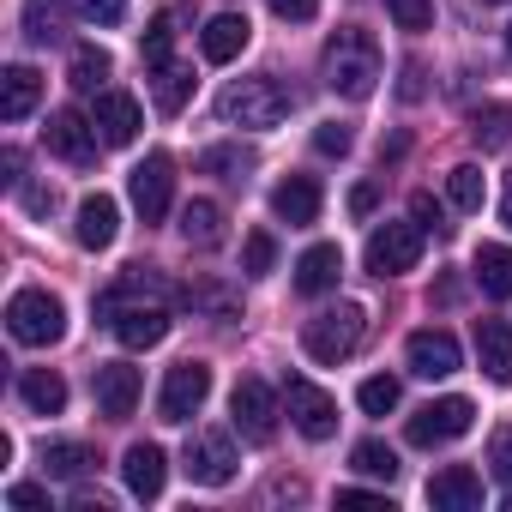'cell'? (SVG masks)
<instances>
[{
  "mask_svg": "<svg viewBox=\"0 0 512 512\" xmlns=\"http://www.w3.org/2000/svg\"><path fill=\"white\" fill-rule=\"evenodd\" d=\"M205 398H211V368L205 362H175L163 392H157V416L163 422H193L205 410Z\"/></svg>",
  "mask_w": 512,
  "mask_h": 512,
  "instance_id": "8fae6325",
  "label": "cell"
},
{
  "mask_svg": "<svg viewBox=\"0 0 512 512\" xmlns=\"http://www.w3.org/2000/svg\"><path fill=\"white\" fill-rule=\"evenodd\" d=\"M43 145H49L61 163L91 169V163H97V151H103V133H97V121H91V115H79V109H55V115H49V127H43Z\"/></svg>",
  "mask_w": 512,
  "mask_h": 512,
  "instance_id": "ba28073f",
  "label": "cell"
},
{
  "mask_svg": "<svg viewBox=\"0 0 512 512\" xmlns=\"http://www.w3.org/2000/svg\"><path fill=\"white\" fill-rule=\"evenodd\" d=\"M284 410H290V422H296L302 440H332L338 434V398L320 392L314 380H290L284 386Z\"/></svg>",
  "mask_w": 512,
  "mask_h": 512,
  "instance_id": "7c38bea8",
  "label": "cell"
},
{
  "mask_svg": "<svg viewBox=\"0 0 512 512\" xmlns=\"http://www.w3.org/2000/svg\"><path fill=\"white\" fill-rule=\"evenodd\" d=\"M350 464H356L362 476H380V482H392V476H398V452H392L386 440H362V446L350 452Z\"/></svg>",
  "mask_w": 512,
  "mask_h": 512,
  "instance_id": "e575fe53",
  "label": "cell"
},
{
  "mask_svg": "<svg viewBox=\"0 0 512 512\" xmlns=\"http://www.w3.org/2000/svg\"><path fill=\"white\" fill-rule=\"evenodd\" d=\"M386 13L398 31H428L434 25V0H386Z\"/></svg>",
  "mask_w": 512,
  "mask_h": 512,
  "instance_id": "f35d334b",
  "label": "cell"
},
{
  "mask_svg": "<svg viewBox=\"0 0 512 512\" xmlns=\"http://www.w3.org/2000/svg\"><path fill=\"white\" fill-rule=\"evenodd\" d=\"M446 199H452L458 211H482V199H488V175H482L476 163H458V169L446 175Z\"/></svg>",
  "mask_w": 512,
  "mask_h": 512,
  "instance_id": "1f68e13d",
  "label": "cell"
},
{
  "mask_svg": "<svg viewBox=\"0 0 512 512\" xmlns=\"http://www.w3.org/2000/svg\"><path fill=\"white\" fill-rule=\"evenodd\" d=\"M410 217H416L422 229H440V205H434L428 193H416V199H410Z\"/></svg>",
  "mask_w": 512,
  "mask_h": 512,
  "instance_id": "f6af8a7d",
  "label": "cell"
},
{
  "mask_svg": "<svg viewBox=\"0 0 512 512\" xmlns=\"http://www.w3.org/2000/svg\"><path fill=\"white\" fill-rule=\"evenodd\" d=\"M476 362L494 386H512V326L506 320H476Z\"/></svg>",
  "mask_w": 512,
  "mask_h": 512,
  "instance_id": "7402d4cb",
  "label": "cell"
},
{
  "mask_svg": "<svg viewBox=\"0 0 512 512\" xmlns=\"http://www.w3.org/2000/svg\"><path fill=\"white\" fill-rule=\"evenodd\" d=\"M488 470H494V482L512 488V422H500V428L488 434Z\"/></svg>",
  "mask_w": 512,
  "mask_h": 512,
  "instance_id": "ab89813d",
  "label": "cell"
},
{
  "mask_svg": "<svg viewBox=\"0 0 512 512\" xmlns=\"http://www.w3.org/2000/svg\"><path fill=\"white\" fill-rule=\"evenodd\" d=\"M181 470H187V482H199V488L235 482V446H229V434H193L187 452H181Z\"/></svg>",
  "mask_w": 512,
  "mask_h": 512,
  "instance_id": "4fadbf2b",
  "label": "cell"
},
{
  "mask_svg": "<svg viewBox=\"0 0 512 512\" xmlns=\"http://www.w3.org/2000/svg\"><path fill=\"white\" fill-rule=\"evenodd\" d=\"M67 7H79V0H31L25 7V37L31 43H55L61 25H67Z\"/></svg>",
  "mask_w": 512,
  "mask_h": 512,
  "instance_id": "83f0119b",
  "label": "cell"
},
{
  "mask_svg": "<svg viewBox=\"0 0 512 512\" xmlns=\"http://www.w3.org/2000/svg\"><path fill=\"white\" fill-rule=\"evenodd\" d=\"M272 217L290 223V229L314 223V217H320V181H314V175H284V181L272 187Z\"/></svg>",
  "mask_w": 512,
  "mask_h": 512,
  "instance_id": "ffe728a7",
  "label": "cell"
},
{
  "mask_svg": "<svg viewBox=\"0 0 512 512\" xmlns=\"http://www.w3.org/2000/svg\"><path fill=\"white\" fill-rule=\"evenodd\" d=\"M91 121H97L103 145H133L139 127H145V109H139V97H127V91H97Z\"/></svg>",
  "mask_w": 512,
  "mask_h": 512,
  "instance_id": "e0dca14e",
  "label": "cell"
},
{
  "mask_svg": "<svg viewBox=\"0 0 512 512\" xmlns=\"http://www.w3.org/2000/svg\"><path fill=\"white\" fill-rule=\"evenodd\" d=\"M199 169H205V175H223V181H241V175L253 169V151H241V145H211V151H199Z\"/></svg>",
  "mask_w": 512,
  "mask_h": 512,
  "instance_id": "d6a6232c",
  "label": "cell"
},
{
  "mask_svg": "<svg viewBox=\"0 0 512 512\" xmlns=\"http://www.w3.org/2000/svg\"><path fill=\"white\" fill-rule=\"evenodd\" d=\"M121 482H127L133 500H157L163 482H169V458H163V446H151V440L127 446V458H121Z\"/></svg>",
  "mask_w": 512,
  "mask_h": 512,
  "instance_id": "ac0fdd59",
  "label": "cell"
},
{
  "mask_svg": "<svg viewBox=\"0 0 512 512\" xmlns=\"http://www.w3.org/2000/svg\"><path fill=\"white\" fill-rule=\"evenodd\" d=\"M229 422H235V434L247 440V446H266L272 434H278V392L266 386V380H235V392H229Z\"/></svg>",
  "mask_w": 512,
  "mask_h": 512,
  "instance_id": "5b68a950",
  "label": "cell"
},
{
  "mask_svg": "<svg viewBox=\"0 0 512 512\" xmlns=\"http://www.w3.org/2000/svg\"><path fill=\"white\" fill-rule=\"evenodd\" d=\"M181 241L199 247V253H211L223 241V205L217 199H187L181 205Z\"/></svg>",
  "mask_w": 512,
  "mask_h": 512,
  "instance_id": "d4e9b609",
  "label": "cell"
},
{
  "mask_svg": "<svg viewBox=\"0 0 512 512\" xmlns=\"http://www.w3.org/2000/svg\"><path fill=\"white\" fill-rule=\"evenodd\" d=\"M247 37H253V25H247L241 13H217V19L199 31V55H205L211 67H223V61H235V55L247 49Z\"/></svg>",
  "mask_w": 512,
  "mask_h": 512,
  "instance_id": "603a6c76",
  "label": "cell"
},
{
  "mask_svg": "<svg viewBox=\"0 0 512 512\" xmlns=\"http://www.w3.org/2000/svg\"><path fill=\"white\" fill-rule=\"evenodd\" d=\"M500 223L512 229V181H506V193H500Z\"/></svg>",
  "mask_w": 512,
  "mask_h": 512,
  "instance_id": "681fc988",
  "label": "cell"
},
{
  "mask_svg": "<svg viewBox=\"0 0 512 512\" xmlns=\"http://www.w3.org/2000/svg\"><path fill=\"white\" fill-rule=\"evenodd\" d=\"M320 67H326V85H332L338 97L362 103V97H374V85H380V43H374L368 31H356V25H344V31L326 37Z\"/></svg>",
  "mask_w": 512,
  "mask_h": 512,
  "instance_id": "6da1fadb",
  "label": "cell"
},
{
  "mask_svg": "<svg viewBox=\"0 0 512 512\" xmlns=\"http://www.w3.org/2000/svg\"><path fill=\"white\" fill-rule=\"evenodd\" d=\"M494 7H506V0H494Z\"/></svg>",
  "mask_w": 512,
  "mask_h": 512,
  "instance_id": "816d5d0a",
  "label": "cell"
},
{
  "mask_svg": "<svg viewBox=\"0 0 512 512\" xmlns=\"http://www.w3.org/2000/svg\"><path fill=\"white\" fill-rule=\"evenodd\" d=\"M19 398H25V410H37V416H61V410H67V380H61L55 368H25V374H19Z\"/></svg>",
  "mask_w": 512,
  "mask_h": 512,
  "instance_id": "484cf974",
  "label": "cell"
},
{
  "mask_svg": "<svg viewBox=\"0 0 512 512\" xmlns=\"http://www.w3.org/2000/svg\"><path fill=\"white\" fill-rule=\"evenodd\" d=\"M338 278H344V247L338 241H314L296 260V290L302 296H326V290H338Z\"/></svg>",
  "mask_w": 512,
  "mask_h": 512,
  "instance_id": "d6986e66",
  "label": "cell"
},
{
  "mask_svg": "<svg viewBox=\"0 0 512 512\" xmlns=\"http://www.w3.org/2000/svg\"><path fill=\"white\" fill-rule=\"evenodd\" d=\"M79 13H85L91 25H103V31H109V25H121V19H127V0H79Z\"/></svg>",
  "mask_w": 512,
  "mask_h": 512,
  "instance_id": "b9f144b4",
  "label": "cell"
},
{
  "mask_svg": "<svg viewBox=\"0 0 512 512\" xmlns=\"http://www.w3.org/2000/svg\"><path fill=\"white\" fill-rule=\"evenodd\" d=\"M7 506H19V512H43V506H49V488H43V482H13V488H7Z\"/></svg>",
  "mask_w": 512,
  "mask_h": 512,
  "instance_id": "7bdbcfd3",
  "label": "cell"
},
{
  "mask_svg": "<svg viewBox=\"0 0 512 512\" xmlns=\"http://www.w3.org/2000/svg\"><path fill=\"white\" fill-rule=\"evenodd\" d=\"M362 260L374 278H398V272H416L422 260V223H380L362 247Z\"/></svg>",
  "mask_w": 512,
  "mask_h": 512,
  "instance_id": "8992f818",
  "label": "cell"
},
{
  "mask_svg": "<svg viewBox=\"0 0 512 512\" xmlns=\"http://www.w3.org/2000/svg\"><path fill=\"white\" fill-rule=\"evenodd\" d=\"M25 211L49 217V211H55V187H25Z\"/></svg>",
  "mask_w": 512,
  "mask_h": 512,
  "instance_id": "bcb514c9",
  "label": "cell"
},
{
  "mask_svg": "<svg viewBox=\"0 0 512 512\" xmlns=\"http://www.w3.org/2000/svg\"><path fill=\"white\" fill-rule=\"evenodd\" d=\"M362 338H368V308H362V302H338V308H326V314L308 320L302 350H308L314 362L338 368V362H350V356L362 350Z\"/></svg>",
  "mask_w": 512,
  "mask_h": 512,
  "instance_id": "3957f363",
  "label": "cell"
},
{
  "mask_svg": "<svg viewBox=\"0 0 512 512\" xmlns=\"http://www.w3.org/2000/svg\"><path fill=\"white\" fill-rule=\"evenodd\" d=\"M103 314H109V332H115L127 350H157V344L169 338V308H163V302L133 296V302H103Z\"/></svg>",
  "mask_w": 512,
  "mask_h": 512,
  "instance_id": "52a82bcc",
  "label": "cell"
},
{
  "mask_svg": "<svg viewBox=\"0 0 512 512\" xmlns=\"http://www.w3.org/2000/svg\"><path fill=\"white\" fill-rule=\"evenodd\" d=\"M374 205H380V193H374L368 181H362V187H350V211H356V217H368Z\"/></svg>",
  "mask_w": 512,
  "mask_h": 512,
  "instance_id": "c3c4849f",
  "label": "cell"
},
{
  "mask_svg": "<svg viewBox=\"0 0 512 512\" xmlns=\"http://www.w3.org/2000/svg\"><path fill=\"white\" fill-rule=\"evenodd\" d=\"M278 266V241H272V229H253L247 241H241V272L247 278H266Z\"/></svg>",
  "mask_w": 512,
  "mask_h": 512,
  "instance_id": "836d02e7",
  "label": "cell"
},
{
  "mask_svg": "<svg viewBox=\"0 0 512 512\" xmlns=\"http://www.w3.org/2000/svg\"><path fill=\"white\" fill-rule=\"evenodd\" d=\"M404 362H410V374H416V380H446V374H458L464 350H458V338H452V332L428 326V332H410Z\"/></svg>",
  "mask_w": 512,
  "mask_h": 512,
  "instance_id": "5bb4252c",
  "label": "cell"
},
{
  "mask_svg": "<svg viewBox=\"0 0 512 512\" xmlns=\"http://www.w3.org/2000/svg\"><path fill=\"white\" fill-rule=\"evenodd\" d=\"M85 470H91V446H79V440H55V446H43V476L73 482V476H85Z\"/></svg>",
  "mask_w": 512,
  "mask_h": 512,
  "instance_id": "4dcf8cb0",
  "label": "cell"
},
{
  "mask_svg": "<svg viewBox=\"0 0 512 512\" xmlns=\"http://www.w3.org/2000/svg\"><path fill=\"white\" fill-rule=\"evenodd\" d=\"M73 235H79V247L103 253V247L121 235V205H115L109 193H85V199H79V223H73Z\"/></svg>",
  "mask_w": 512,
  "mask_h": 512,
  "instance_id": "44dd1931",
  "label": "cell"
},
{
  "mask_svg": "<svg viewBox=\"0 0 512 512\" xmlns=\"http://www.w3.org/2000/svg\"><path fill=\"white\" fill-rule=\"evenodd\" d=\"M127 193H133V205H139L145 223H163L169 199H175V163H169V151H145L133 163V175H127Z\"/></svg>",
  "mask_w": 512,
  "mask_h": 512,
  "instance_id": "9c48e42d",
  "label": "cell"
},
{
  "mask_svg": "<svg viewBox=\"0 0 512 512\" xmlns=\"http://www.w3.org/2000/svg\"><path fill=\"white\" fill-rule=\"evenodd\" d=\"M428 506L434 512H476L482 506V476L470 464H440L428 476Z\"/></svg>",
  "mask_w": 512,
  "mask_h": 512,
  "instance_id": "2e32d148",
  "label": "cell"
},
{
  "mask_svg": "<svg viewBox=\"0 0 512 512\" xmlns=\"http://www.w3.org/2000/svg\"><path fill=\"white\" fill-rule=\"evenodd\" d=\"M398 380L392 374H374V380H362V392H356V404H362V416H386V410H398Z\"/></svg>",
  "mask_w": 512,
  "mask_h": 512,
  "instance_id": "d590c367",
  "label": "cell"
},
{
  "mask_svg": "<svg viewBox=\"0 0 512 512\" xmlns=\"http://www.w3.org/2000/svg\"><path fill=\"white\" fill-rule=\"evenodd\" d=\"M217 115L229 127H253V133H266L290 115V91L272 79V73H253V79H229L217 91Z\"/></svg>",
  "mask_w": 512,
  "mask_h": 512,
  "instance_id": "7a4b0ae2",
  "label": "cell"
},
{
  "mask_svg": "<svg viewBox=\"0 0 512 512\" xmlns=\"http://www.w3.org/2000/svg\"><path fill=\"white\" fill-rule=\"evenodd\" d=\"M169 43H175V19L163 13V19H151V31H145V43H139V55H145V67L157 73V67H169Z\"/></svg>",
  "mask_w": 512,
  "mask_h": 512,
  "instance_id": "74e56055",
  "label": "cell"
},
{
  "mask_svg": "<svg viewBox=\"0 0 512 512\" xmlns=\"http://www.w3.org/2000/svg\"><path fill=\"white\" fill-rule=\"evenodd\" d=\"M476 284H482V296H494V302L512 296V247H500V241H482V247H476Z\"/></svg>",
  "mask_w": 512,
  "mask_h": 512,
  "instance_id": "4316f807",
  "label": "cell"
},
{
  "mask_svg": "<svg viewBox=\"0 0 512 512\" xmlns=\"http://www.w3.org/2000/svg\"><path fill=\"white\" fill-rule=\"evenodd\" d=\"M470 422H476L470 398H434L404 422V434H410V446H452L458 434H470Z\"/></svg>",
  "mask_w": 512,
  "mask_h": 512,
  "instance_id": "30bf717a",
  "label": "cell"
},
{
  "mask_svg": "<svg viewBox=\"0 0 512 512\" xmlns=\"http://www.w3.org/2000/svg\"><path fill=\"white\" fill-rule=\"evenodd\" d=\"M272 13H278V19H290V25H302V19H314V13H320V0H272Z\"/></svg>",
  "mask_w": 512,
  "mask_h": 512,
  "instance_id": "ee69618b",
  "label": "cell"
},
{
  "mask_svg": "<svg viewBox=\"0 0 512 512\" xmlns=\"http://www.w3.org/2000/svg\"><path fill=\"white\" fill-rule=\"evenodd\" d=\"M151 97H157V109L163 115H181V103L193 97V67H157V79H151Z\"/></svg>",
  "mask_w": 512,
  "mask_h": 512,
  "instance_id": "f546056e",
  "label": "cell"
},
{
  "mask_svg": "<svg viewBox=\"0 0 512 512\" xmlns=\"http://www.w3.org/2000/svg\"><path fill=\"white\" fill-rule=\"evenodd\" d=\"M7 332H13L25 350L61 344V338H67V308H61V296H49V290H19V296L7 302Z\"/></svg>",
  "mask_w": 512,
  "mask_h": 512,
  "instance_id": "277c9868",
  "label": "cell"
},
{
  "mask_svg": "<svg viewBox=\"0 0 512 512\" xmlns=\"http://www.w3.org/2000/svg\"><path fill=\"white\" fill-rule=\"evenodd\" d=\"M338 506H392L386 494H368V488H338Z\"/></svg>",
  "mask_w": 512,
  "mask_h": 512,
  "instance_id": "7dc6e473",
  "label": "cell"
},
{
  "mask_svg": "<svg viewBox=\"0 0 512 512\" xmlns=\"http://www.w3.org/2000/svg\"><path fill=\"white\" fill-rule=\"evenodd\" d=\"M506 55H512V25H506Z\"/></svg>",
  "mask_w": 512,
  "mask_h": 512,
  "instance_id": "f907efd6",
  "label": "cell"
},
{
  "mask_svg": "<svg viewBox=\"0 0 512 512\" xmlns=\"http://www.w3.org/2000/svg\"><path fill=\"white\" fill-rule=\"evenodd\" d=\"M350 145H356V133H350L344 121H320V127H314V151H320V157H350Z\"/></svg>",
  "mask_w": 512,
  "mask_h": 512,
  "instance_id": "60d3db41",
  "label": "cell"
},
{
  "mask_svg": "<svg viewBox=\"0 0 512 512\" xmlns=\"http://www.w3.org/2000/svg\"><path fill=\"white\" fill-rule=\"evenodd\" d=\"M139 392H145V380H139V368H127V362H103V368L91 374V398H97V410H103L109 422L133 416V410H139Z\"/></svg>",
  "mask_w": 512,
  "mask_h": 512,
  "instance_id": "9a60e30c",
  "label": "cell"
},
{
  "mask_svg": "<svg viewBox=\"0 0 512 512\" xmlns=\"http://www.w3.org/2000/svg\"><path fill=\"white\" fill-rule=\"evenodd\" d=\"M476 145L482 151H500V145H512V109H476Z\"/></svg>",
  "mask_w": 512,
  "mask_h": 512,
  "instance_id": "8d00e7d4",
  "label": "cell"
},
{
  "mask_svg": "<svg viewBox=\"0 0 512 512\" xmlns=\"http://www.w3.org/2000/svg\"><path fill=\"white\" fill-rule=\"evenodd\" d=\"M115 73V61H109V49H73V67H67V85L73 91H103V79Z\"/></svg>",
  "mask_w": 512,
  "mask_h": 512,
  "instance_id": "f1b7e54d",
  "label": "cell"
},
{
  "mask_svg": "<svg viewBox=\"0 0 512 512\" xmlns=\"http://www.w3.org/2000/svg\"><path fill=\"white\" fill-rule=\"evenodd\" d=\"M37 103H43L37 67H7V73H0V121H25Z\"/></svg>",
  "mask_w": 512,
  "mask_h": 512,
  "instance_id": "cb8c5ba5",
  "label": "cell"
}]
</instances>
